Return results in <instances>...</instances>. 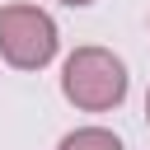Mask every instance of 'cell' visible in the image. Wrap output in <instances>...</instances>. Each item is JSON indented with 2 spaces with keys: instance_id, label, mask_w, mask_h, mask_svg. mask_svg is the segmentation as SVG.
<instances>
[{
  "instance_id": "6da1fadb",
  "label": "cell",
  "mask_w": 150,
  "mask_h": 150,
  "mask_svg": "<svg viewBox=\"0 0 150 150\" xmlns=\"http://www.w3.org/2000/svg\"><path fill=\"white\" fill-rule=\"evenodd\" d=\"M127 61L108 47H75L61 66V94L84 112H108L127 98Z\"/></svg>"
},
{
  "instance_id": "7a4b0ae2",
  "label": "cell",
  "mask_w": 150,
  "mask_h": 150,
  "mask_svg": "<svg viewBox=\"0 0 150 150\" xmlns=\"http://www.w3.org/2000/svg\"><path fill=\"white\" fill-rule=\"evenodd\" d=\"M61 47L56 19L38 5H0V56L14 70H42Z\"/></svg>"
},
{
  "instance_id": "3957f363",
  "label": "cell",
  "mask_w": 150,
  "mask_h": 150,
  "mask_svg": "<svg viewBox=\"0 0 150 150\" xmlns=\"http://www.w3.org/2000/svg\"><path fill=\"white\" fill-rule=\"evenodd\" d=\"M56 150H127V145H122V136H112L108 127H75V131L61 136Z\"/></svg>"
},
{
  "instance_id": "277c9868",
  "label": "cell",
  "mask_w": 150,
  "mask_h": 150,
  "mask_svg": "<svg viewBox=\"0 0 150 150\" xmlns=\"http://www.w3.org/2000/svg\"><path fill=\"white\" fill-rule=\"evenodd\" d=\"M61 5H75V9H80V5H94V0H61Z\"/></svg>"
},
{
  "instance_id": "5b68a950",
  "label": "cell",
  "mask_w": 150,
  "mask_h": 150,
  "mask_svg": "<svg viewBox=\"0 0 150 150\" xmlns=\"http://www.w3.org/2000/svg\"><path fill=\"white\" fill-rule=\"evenodd\" d=\"M145 122H150V89H145Z\"/></svg>"
}]
</instances>
